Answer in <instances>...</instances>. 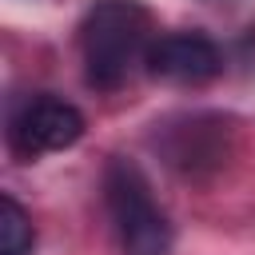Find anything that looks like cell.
<instances>
[{"instance_id": "1", "label": "cell", "mask_w": 255, "mask_h": 255, "mask_svg": "<svg viewBox=\"0 0 255 255\" xmlns=\"http://www.w3.org/2000/svg\"><path fill=\"white\" fill-rule=\"evenodd\" d=\"M151 48V12L139 0H96L80 20L84 76L100 92L124 88Z\"/></svg>"}, {"instance_id": "6", "label": "cell", "mask_w": 255, "mask_h": 255, "mask_svg": "<svg viewBox=\"0 0 255 255\" xmlns=\"http://www.w3.org/2000/svg\"><path fill=\"white\" fill-rule=\"evenodd\" d=\"M36 247V227L32 215L16 203V195H0V255H32Z\"/></svg>"}, {"instance_id": "3", "label": "cell", "mask_w": 255, "mask_h": 255, "mask_svg": "<svg viewBox=\"0 0 255 255\" xmlns=\"http://www.w3.org/2000/svg\"><path fill=\"white\" fill-rule=\"evenodd\" d=\"M84 112L56 96H28L8 116V143L16 155L36 159L48 151H64L84 135Z\"/></svg>"}, {"instance_id": "7", "label": "cell", "mask_w": 255, "mask_h": 255, "mask_svg": "<svg viewBox=\"0 0 255 255\" xmlns=\"http://www.w3.org/2000/svg\"><path fill=\"white\" fill-rule=\"evenodd\" d=\"M243 52H247V56H255V28L247 32V40H243Z\"/></svg>"}, {"instance_id": "5", "label": "cell", "mask_w": 255, "mask_h": 255, "mask_svg": "<svg viewBox=\"0 0 255 255\" xmlns=\"http://www.w3.org/2000/svg\"><path fill=\"white\" fill-rule=\"evenodd\" d=\"M163 151H167V163L187 175L199 171L203 163L219 167L227 155V124L219 116H191L183 120V128H171Z\"/></svg>"}, {"instance_id": "2", "label": "cell", "mask_w": 255, "mask_h": 255, "mask_svg": "<svg viewBox=\"0 0 255 255\" xmlns=\"http://www.w3.org/2000/svg\"><path fill=\"white\" fill-rule=\"evenodd\" d=\"M104 203H108V215L116 223L124 255H171V239H175L171 223L155 207L151 183L131 159H124V155L108 159V167H104Z\"/></svg>"}, {"instance_id": "4", "label": "cell", "mask_w": 255, "mask_h": 255, "mask_svg": "<svg viewBox=\"0 0 255 255\" xmlns=\"http://www.w3.org/2000/svg\"><path fill=\"white\" fill-rule=\"evenodd\" d=\"M143 64L167 84H207L223 72V52L203 32H171L151 40Z\"/></svg>"}]
</instances>
